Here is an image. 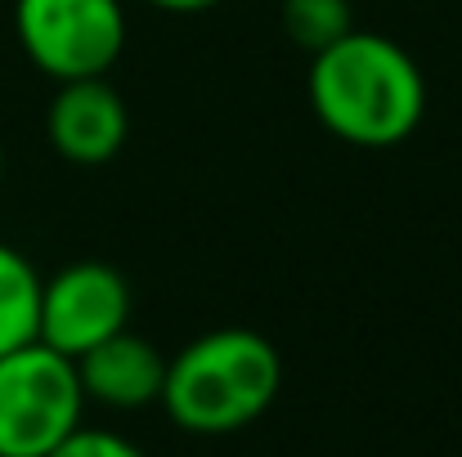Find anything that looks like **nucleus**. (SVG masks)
I'll return each mask as SVG.
<instances>
[{"label":"nucleus","instance_id":"0eeeda50","mask_svg":"<svg viewBox=\"0 0 462 457\" xmlns=\"http://www.w3.org/2000/svg\"><path fill=\"white\" fill-rule=\"evenodd\" d=\"M166 363L171 359L149 336H135L131 327H122L117 336L99 341L95 350L77 359V377H81L86 399L104 408H149V404H162Z\"/></svg>","mask_w":462,"mask_h":457},{"label":"nucleus","instance_id":"1a4fd4ad","mask_svg":"<svg viewBox=\"0 0 462 457\" xmlns=\"http://www.w3.org/2000/svg\"><path fill=\"white\" fill-rule=\"evenodd\" d=\"M279 18H283L288 36L310 54L328 50L332 41H341L355 27L350 0H283Z\"/></svg>","mask_w":462,"mask_h":457},{"label":"nucleus","instance_id":"6e6552de","mask_svg":"<svg viewBox=\"0 0 462 457\" xmlns=\"http://www.w3.org/2000/svg\"><path fill=\"white\" fill-rule=\"evenodd\" d=\"M36 318H41V274L18 247L0 242V354L36 341Z\"/></svg>","mask_w":462,"mask_h":457},{"label":"nucleus","instance_id":"7ed1b4c3","mask_svg":"<svg viewBox=\"0 0 462 457\" xmlns=\"http://www.w3.org/2000/svg\"><path fill=\"white\" fill-rule=\"evenodd\" d=\"M77 359L27 341L0 354V457H45L81 426Z\"/></svg>","mask_w":462,"mask_h":457},{"label":"nucleus","instance_id":"f8f14e48","mask_svg":"<svg viewBox=\"0 0 462 457\" xmlns=\"http://www.w3.org/2000/svg\"><path fill=\"white\" fill-rule=\"evenodd\" d=\"M0 175H5V149H0Z\"/></svg>","mask_w":462,"mask_h":457},{"label":"nucleus","instance_id":"39448f33","mask_svg":"<svg viewBox=\"0 0 462 457\" xmlns=\"http://www.w3.org/2000/svg\"><path fill=\"white\" fill-rule=\"evenodd\" d=\"M131 327V283L104 260H77L41 279V318L36 341L81 359L99 341Z\"/></svg>","mask_w":462,"mask_h":457},{"label":"nucleus","instance_id":"423d86ee","mask_svg":"<svg viewBox=\"0 0 462 457\" xmlns=\"http://www.w3.org/2000/svg\"><path fill=\"white\" fill-rule=\"evenodd\" d=\"M45 135L59 157L77 166H104L131 135V108L117 95V86H108V77L59 81L45 108Z\"/></svg>","mask_w":462,"mask_h":457},{"label":"nucleus","instance_id":"9b49d317","mask_svg":"<svg viewBox=\"0 0 462 457\" xmlns=\"http://www.w3.org/2000/svg\"><path fill=\"white\" fill-rule=\"evenodd\" d=\"M153 9H166V14H202V9H216L220 0H149Z\"/></svg>","mask_w":462,"mask_h":457},{"label":"nucleus","instance_id":"20e7f679","mask_svg":"<svg viewBox=\"0 0 462 457\" xmlns=\"http://www.w3.org/2000/svg\"><path fill=\"white\" fill-rule=\"evenodd\" d=\"M23 54L50 81L108 77L126 50L122 0H14Z\"/></svg>","mask_w":462,"mask_h":457},{"label":"nucleus","instance_id":"9d476101","mask_svg":"<svg viewBox=\"0 0 462 457\" xmlns=\"http://www.w3.org/2000/svg\"><path fill=\"white\" fill-rule=\"evenodd\" d=\"M45 457H149L144 449H135L126 435L117 431H95V426H77L54 453Z\"/></svg>","mask_w":462,"mask_h":457},{"label":"nucleus","instance_id":"f257e3e1","mask_svg":"<svg viewBox=\"0 0 462 457\" xmlns=\"http://www.w3.org/2000/svg\"><path fill=\"white\" fill-rule=\"evenodd\" d=\"M310 108L323 131L355 149H395L427 117V81L404 45L350 27L310 54Z\"/></svg>","mask_w":462,"mask_h":457},{"label":"nucleus","instance_id":"f03ea898","mask_svg":"<svg viewBox=\"0 0 462 457\" xmlns=\"http://www.w3.org/2000/svg\"><path fill=\"white\" fill-rule=\"evenodd\" d=\"M279 390V345L252 327H216L171 354L162 408L189 435H229L265 417Z\"/></svg>","mask_w":462,"mask_h":457}]
</instances>
